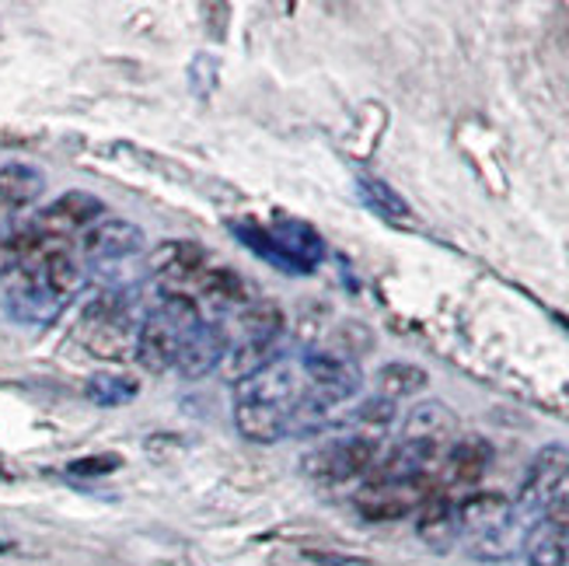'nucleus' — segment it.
I'll return each instance as SVG.
<instances>
[{
	"label": "nucleus",
	"mask_w": 569,
	"mask_h": 566,
	"mask_svg": "<svg viewBox=\"0 0 569 566\" xmlns=\"http://www.w3.org/2000/svg\"><path fill=\"white\" fill-rule=\"evenodd\" d=\"M378 461H381V440L363 437V434H346L308 451L305 473L321 483H350V479H363L375 473Z\"/></svg>",
	"instance_id": "39448f33"
},
{
	"label": "nucleus",
	"mask_w": 569,
	"mask_h": 566,
	"mask_svg": "<svg viewBox=\"0 0 569 566\" xmlns=\"http://www.w3.org/2000/svg\"><path fill=\"white\" fill-rule=\"evenodd\" d=\"M375 396L388 399V403H402V399H416L423 396L430 388V371L419 364H409V360H391L385 367H378L375 375Z\"/></svg>",
	"instance_id": "a211bd4d"
},
{
	"label": "nucleus",
	"mask_w": 569,
	"mask_h": 566,
	"mask_svg": "<svg viewBox=\"0 0 569 566\" xmlns=\"http://www.w3.org/2000/svg\"><path fill=\"white\" fill-rule=\"evenodd\" d=\"M46 189V171L24 161H8L0 165V200L8 207H29L36 203Z\"/></svg>",
	"instance_id": "412c9836"
},
{
	"label": "nucleus",
	"mask_w": 569,
	"mask_h": 566,
	"mask_svg": "<svg viewBox=\"0 0 569 566\" xmlns=\"http://www.w3.org/2000/svg\"><path fill=\"white\" fill-rule=\"evenodd\" d=\"M81 249L91 262L106 266L119 259H133L147 249V235L133 220L122 217H102L98 225H91L81 238Z\"/></svg>",
	"instance_id": "9d476101"
},
{
	"label": "nucleus",
	"mask_w": 569,
	"mask_h": 566,
	"mask_svg": "<svg viewBox=\"0 0 569 566\" xmlns=\"http://www.w3.org/2000/svg\"><path fill=\"white\" fill-rule=\"evenodd\" d=\"M305 391V375H301V364H293L287 357H280L273 367H266L262 375H256L252 381L238 385V396L241 399H259V403H273L283 409H293V403L301 399Z\"/></svg>",
	"instance_id": "ddd939ff"
},
{
	"label": "nucleus",
	"mask_w": 569,
	"mask_h": 566,
	"mask_svg": "<svg viewBox=\"0 0 569 566\" xmlns=\"http://www.w3.org/2000/svg\"><path fill=\"white\" fill-rule=\"evenodd\" d=\"M238 326H241V339H262V342H277V336L283 332L287 318L280 311V305H269V301H252L244 305L238 315Z\"/></svg>",
	"instance_id": "b1692460"
},
{
	"label": "nucleus",
	"mask_w": 569,
	"mask_h": 566,
	"mask_svg": "<svg viewBox=\"0 0 569 566\" xmlns=\"http://www.w3.org/2000/svg\"><path fill=\"white\" fill-rule=\"evenodd\" d=\"M430 494H433V486H427V483L367 479L353 494V507L363 522H402L423 507V500Z\"/></svg>",
	"instance_id": "423d86ee"
},
{
	"label": "nucleus",
	"mask_w": 569,
	"mask_h": 566,
	"mask_svg": "<svg viewBox=\"0 0 569 566\" xmlns=\"http://www.w3.org/2000/svg\"><path fill=\"white\" fill-rule=\"evenodd\" d=\"M231 350V339H228V329L217 326V322H200L182 342V354H179V364L176 371L189 381H200L213 371H220V364H224Z\"/></svg>",
	"instance_id": "9b49d317"
},
{
	"label": "nucleus",
	"mask_w": 569,
	"mask_h": 566,
	"mask_svg": "<svg viewBox=\"0 0 569 566\" xmlns=\"http://www.w3.org/2000/svg\"><path fill=\"white\" fill-rule=\"evenodd\" d=\"M492 465V445L486 437L472 434V437H458L455 445L448 448L440 461V483L448 486H476Z\"/></svg>",
	"instance_id": "4468645a"
},
{
	"label": "nucleus",
	"mask_w": 569,
	"mask_h": 566,
	"mask_svg": "<svg viewBox=\"0 0 569 566\" xmlns=\"http://www.w3.org/2000/svg\"><path fill=\"white\" fill-rule=\"evenodd\" d=\"M458 430H461L458 413L448 403H440V399H419L402 416L399 440H406V445H419V448H433V451H448L455 440L461 437Z\"/></svg>",
	"instance_id": "6e6552de"
},
{
	"label": "nucleus",
	"mask_w": 569,
	"mask_h": 566,
	"mask_svg": "<svg viewBox=\"0 0 569 566\" xmlns=\"http://www.w3.org/2000/svg\"><path fill=\"white\" fill-rule=\"evenodd\" d=\"M287 420H290V409L283 406L234 396V427L244 440H252V445H277V440H283Z\"/></svg>",
	"instance_id": "2eb2a0df"
},
{
	"label": "nucleus",
	"mask_w": 569,
	"mask_h": 566,
	"mask_svg": "<svg viewBox=\"0 0 569 566\" xmlns=\"http://www.w3.org/2000/svg\"><path fill=\"white\" fill-rule=\"evenodd\" d=\"M357 192H360V200L370 210L388 217V220H409L412 217V207H409L406 196L395 186H388L385 179H378V176H360L357 179Z\"/></svg>",
	"instance_id": "5701e85b"
},
{
	"label": "nucleus",
	"mask_w": 569,
	"mask_h": 566,
	"mask_svg": "<svg viewBox=\"0 0 569 566\" xmlns=\"http://www.w3.org/2000/svg\"><path fill=\"white\" fill-rule=\"evenodd\" d=\"M106 214V203L98 200L94 192H84V189H70L63 196H57L53 203H49L39 217V225L53 235H63V231H78V228H91L98 225Z\"/></svg>",
	"instance_id": "dca6fc26"
},
{
	"label": "nucleus",
	"mask_w": 569,
	"mask_h": 566,
	"mask_svg": "<svg viewBox=\"0 0 569 566\" xmlns=\"http://www.w3.org/2000/svg\"><path fill=\"white\" fill-rule=\"evenodd\" d=\"M84 396L94 403V406H102V409H116V406H127L140 396V385L127 375H91L84 381Z\"/></svg>",
	"instance_id": "393cba45"
},
{
	"label": "nucleus",
	"mask_w": 569,
	"mask_h": 566,
	"mask_svg": "<svg viewBox=\"0 0 569 566\" xmlns=\"http://www.w3.org/2000/svg\"><path fill=\"white\" fill-rule=\"evenodd\" d=\"M521 553L528 566H566L569 559V500H559L525 528Z\"/></svg>",
	"instance_id": "1a4fd4ad"
},
{
	"label": "nucleus",
	"mask_w": 569,
	"mask_h": 566,
	"mask_svg": "<svg viewBox=\"0 0 569 566\" xmlns=\"http://www.w3.org/2000/svg\"><path fill=\"white\" fill-rule=\"evenodd\" d=\"M234 235L249 245L256 256L273 262L290 277L297 274L308 277L315 274V266L326 259V241H321V235L311 225H305V220H277V225H269V228L234 225Z\"/></svg>",
	"instance_id": "7ed1b4c3"
},
{
	"label": "nucleus",
	"mask_w": 569,
	"mask_h": 566,
	"mask_svg": "<svg viewBox=\"0 0 569 566\" xmlns=\"http://www.w3.org/2000/svg\"><path fill=\"white\" fill-rule=\"evenodd\" d=\"M277 360H280L277 342L241 339V342H231L224 364H220V375H224L231 385H244V381H252L256 375H262L266 367H273Z\"/></svg>",
	"instance_id": "f3484780"
},
{
	"label": "nucleus",
	"mask_w": 569,
	"mask_h": 566,
	"mask_svg": "<svg viewBox=\"0 0 569 566\" xmlns=\"http://www.w3.org/2000/svg\"><path fill=\"white\" fill-rule=\"evenodd\" d=\"M566 566H569V559H566Z\"/></svg>",
	"instance_id": "c85d7f7f"
},
{
	"label": "nucleus",
	"mask_w": 569,
	"mask_h": 566,
	"mask_svg": "<svg viewBox=\"0 0 569 566\" xmlns=\"http://www.w3.org/2000/svg\"><path fill=\"white\" fill-rule=\"evenodd\" d=\"M458 522L461 538H468L472 556L479 559H507L525 543L517 507L503 494H489V489L468 494L465 500H458Z\"/></svg>",
	"instance_id": "f257e3e1"
},
{
	"label": "nucleus",
	"mask_w": 569,
	"mask_h": 566,
	"mask_svg": "<svg viewBox=\"0 0 569 566\" xmlns=\"http://www.w3.org/2000/svg\"><path fill=\"white\" fill-rule=\"evenodd\" d=\"M36 280L53 294V298H60V301H67V298H73V294L81 290V284H84V269L73 262L67 252H49L42 262H39V269H36Z\"/></svg>",
	"instance_id": "4be33fe9"
},
{
	"label": "nucleus",
	"mask_w": 569,
	"mask_h": 566,
	"mask_svg": "<svg viewBox=\"0 0 569 566\" xmlns=\"http://www.w3.org/2000/svg\"><path fill=\"white\" fill-rule=\"evenodd\" d=\"M350 427H353V434H363V437H375V440H381V434L399 420V403H388V399H381V396H370V399H363L357 409H350Z\"/></svg>",
	"instance_id": "a878e982"
},
{
	"label": "nucleus",
	"mask_w": 569,
	"mask_h": 566,
	"mask_svg": "<svg viewBox=\"0 0 569 566\" xmlns=\"http://www.w3.org/2000/svg\"><path fill=\"white\" fill-rule=\"evenodd\" d=\"M200 290L207 294L210 301L217 305H234V308H244V305H252L249 298V284H244L234 269L228 266H213L207 269V274L200 277Z\"/></svg>",
	"instance_id": "bb28decb"
},
{
	"label": "nucleus",
	"mask_w": 569,
	"mask_h": 566,
	"mask_svg": "<svg viewBox=\"0 0 569 566\" xmlns=\"http://www.w3.org/2000/svg\"><path fill=\"white\" fill-rule=\"evenodd\" d=\"M147 262H151L154 274H164V277H192L203 269L207 252H203V245H196L189 238H168L147 256Z\"/></svg>",
	"instance_id": "aec40b11"
},
{
	"label": "nucleus",
	"mask_w": 569,
	"mask_h": 566,
	"mask_svg": "<svg viewBox=\"0 0 569 566\" xmlns=\"http://www.w3.org/2000/svg\"><path fill=\"white\" fill-rule=\"evenodd\" d=\"M416 538L430 553H451L461 543L458 500H451L448 494H430L423 507L416 510Z\"/></svg>",
	"instance_id": "f8f14e48"
},
{
	"label": "nucleus",
	"mask_w": 569,
	"mask_h": 566,
	"mask_svg": "<svg viewBox=\"0 0 569 566\" xmlns=\"http://www.w3.org/2000/svg\"><path fill=\"white\" fill-rule=\"evenodd\" d=\"M559 500H569V445H546L535 451L513 507L517 518L535 522Z\"/></svg>",
	"instance_id": "20e7f679"
},
{
	"label": "nucleus",
	"mask_w": 569,
	"mask_h": 566,
	"mask_svg": "<svg viewBox=\"0 0 569 566\" xmlns=\"http://www.w3.org/2000/svg\"><path fill=\"white\" fill-rule=\"evenodd\" d=\"M122 465V458L119 455H88V458H78V461H70L67 465V473L70 476H81V479H88V476H109V473H116Z\"/></svg>",
	"instance_id": "cd10ccee"
},
{
	"label": "nucleus",
	"mask_w": 569,
	"mask_h": 566,
	"mask_svg": "<svg viewBox=\"0 0 569 566\" xmlns=\"http://www.w3.org/2000/svg\"><path fill=\"white\" fill-rule=\"evenodd\" d=\"M203 322L200 305L186 294H168V298L143 318L137 329V342H133V357L143 371L151 375H164L179 364L182 342L186 336Z\"/></svg>",
	"instance_id": "f03ea898"
},
{
	"label": "nucleus",
	"mask_w": 569,
	"mask_h": 566,
	"mask_svg": "<svg viewBox=\"0 0 569 566\" xmlns=\"http://www.w3.org/2000/svg\"><path fill=\"white\" fill-rule=\"evenodd\" d=\"M301 375L305 388L315 396L329 399L336 406L350 403L357 391L363 388V375L353 357H346L339 350H311L301 357Z\"/></svg>",
	"instance_id": "0eeeda50"
},
{
	"label": "nucleus",
	"mask_w": 569,
	"mask_h": 566,
	"mask_svg": "<svg viewBox=\"0 0 569 566\" xmlns=\"http://www.w3.org/2000/svg\"><path fill=\"white\" fill-rule=\"evenodd\" d=\"M8 308H11L14 318H21V322H53V318L60 315V308H63V301L53 298V294H49L36 280V274H29L18 287H11Z\"/></svg>",
	"instance_id": "6ab92c4d"
}]
</instances>
